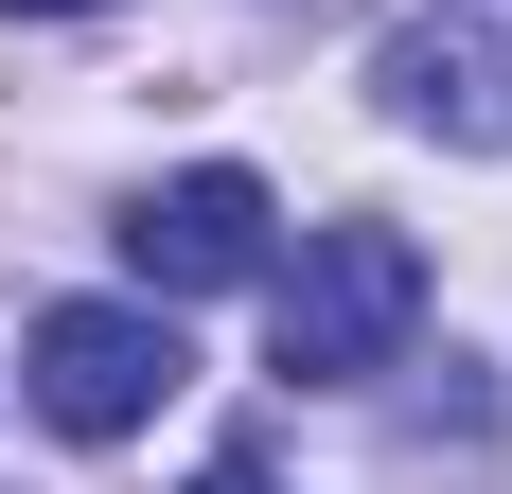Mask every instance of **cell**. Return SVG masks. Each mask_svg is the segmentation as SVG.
I'll list each match as a JSON object with an SVG mask.
<instances>
[{"label": "cell", "instance_id": "obj_1", "mask_svg": "<svg viewBox=\"0 0 512 494\" xmlns=\"http://www.w3.org/2000/svg\"><path fill=\"white\" fill-rule=\"evenodd\" d=\"M407 318H424V247L371 230V212H336V230H301V265L265 300V371L283 389H371L407 353Z\"/></svg>", "mask_w": 512, "mask_h": 494}, {"label": "cell", "instance_id": "obj_2", "mask_svg": "<svg viewBox=\"0 0 512 494\" xmlns=\"http://www.w3.org/2000/svg\"><path fill=\"white\" fill-rule=\"evenodd\" d=\"M177 371H195V353H177V300H53L18 389H36L53 442H142L159 406H177Z\"/></svg>", "mask_w": 512, "mask_h": 494}, {"label": "cell", "instance_id": "obj_3", "mask_svg": "<svg viewBox=\"0 0 512 494\" xmlns=\"http://www.w3.org/2000/svg\"><path fill=\"white\" fill-rule=\"evenodd\" d=\"M265 247H283V212H265L248 159H195V177L124 195V265H142V300H230V283H265Z\"/></svg>", "mask_w": 512, "mask_h": 494}, {"label": "cell", "instance_id": "obj_4", "mask_svg": "<svg viewBox=\"0 0 512 494\" xmlns=\"http://www.w3.org/2000/svg\"><path fill=\"white\" fill-rule=\"evenodd\" d=\"M371 106L389 124H424V142H460V159H512V36L495 18H389V53H371Z\"/></svg>", "mask_w": 512, "mask_h": 494}, {"label": "cell", "instance_id": "obj_5", "mask_svg": "<svg viewBox=\"0 0 512 494\" xmlns=\"http://www.w3.org/2000/svg\"><path fill=\"white\" fill-rule=\"evenodd\" d=\"M195 494H283V477H265V459H212V477H195Z\"/></svg>", "mask_w": 512, "mask_h": 494}, {"label": "cell", "instance_id": "obj_6", "mask_svg": "<svg viewBox=\"0 0 512 494\" xmlns=\"http://www.w3.org/2000/svg\"><path fill=\"white\" fill-rule=\"evenodd\" d=\"M0 18H106V0H0Z\"/></svg>", "mask_w": 512, "mask_h": 494}]
</instances>
